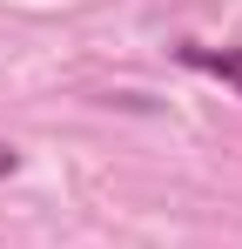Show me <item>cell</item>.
<instances>
[{
  "label": "cell",
  "mask_w": 242,
  "mask_h": 249,
  "mask_svg": "<svg viewBox=\"0 0 242 249\" xmlns=\"http://www.w3.org/2000/svg\"><path fill=\"white\" fill-rule=\"evenodd\" d=\"M189 68H202V74H215V81H229L242 94V47H202V41H182L175 47Z\"/></svg>",
  "instance_id": "1"
},
{
  "label": "cell",
  "mask_w": 242,
  "mask_h": 249,
  "mask_svg": "<svg viewBox=\"0 0 242 249\" xmlns=\"http://www.w3.org/2000/svg\"><path fill=\"white\" fill-rule=\"evenodd\" d=\"M7 175H20V148H14V142H0V182H7Z\"/></svg>",
  "instance_id": "2"
}]
</instances>
